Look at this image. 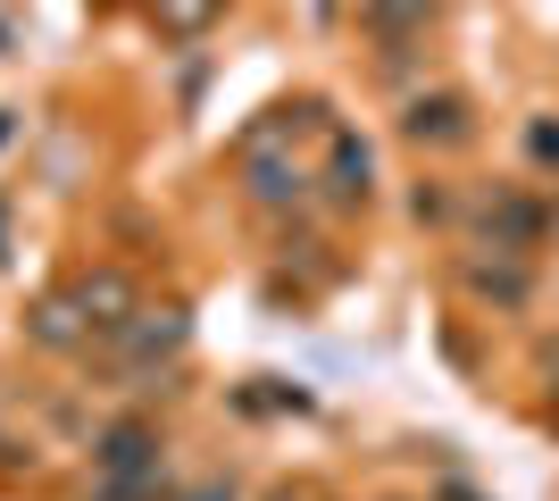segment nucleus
Here are the masks:
<instances>
[{
	"instance_id": "nucleus-1",
	"label": "nucleus",
	"mask_w": 559,
	"mask_h": 501,
	"mask_svg": "<svg viewBox=\"0 0 559 501\" xmlns=\"http://www.w3.org/2000/svg\"><path fill=\"white\" fill-rule=\"evenodd\" d=\"M93 460H100V477H117V485H159V434L142 427V418L109 427L93 443Z\"/></svg>"
},
{
	"instance_id": "nucleus-2",
	"label": "nucleus",
	"mask_w": 559,
	"mask_h": 501,
	"mask_svg": "<svg viewBox=\"0 0 559 501\" xmlns=\"http://www.w3.org/2000/svg\"><path fill=\"white\" fill-rule=\"evenodd\" d=\"M75 310H84V334L117 343V334L134 326V285H126L117 267H100V276H84V285H75Z\"/></svg>"
},
{
	"instance_id": "nucleus-3",
	"label": "nucleus",
	"mask_w": 559,
	"mask_h": 501,
	"mask_svg": "<svg viewBox=\"0 0 559 501\" xmlns=\"http://www.w3.org/2000/svg\"><path fill=\"white\" fill-rule=\"evenodd\" d=\"M117 351H126V359H167V351H185V310H134V326L117 334Z\"/></svg>"
},
{
	"instance_id": "nucleus-4",
	"label": "nucleus",
	"mask_w": 559,
	"mask_h": 501,
	"mask_svg": "<svg viewBox=\"0 0 559 501\" xmlns=\"http://www.w3.org/2000/svg\"><path fill=\"white\" fill-rule=\"evenodd\" d=\"M301 192H309V176H301L293 159H276V151H251V201H259V210H293Z\"/></svg>"
},
{
	"instance_id": "nucleus-5",
	"label": "nucleus",
	"mask_w": 559,
	"mask_h": 501,
	"mask_svg": "<svg viewBox=\"0 0 559 501\" xmlns=\"http://www.w3.org/2000/svg\"><path fill=\"white\" fill-rule=\"evenodd\" d=\"M409 143H467V100L460 93L409 100Z\"/></svg>"
},
{
	"instance_id": "nucleus-6",
	"label": "nucleus",
	"mask_w": 559,
	"mask_h": 501,
	"mask_svg": "<svg viewBox=\"0 0 559 501\" xmlns=\"http://www.w3.org/2000/svg\"><path fill=\"white\" fill-rule=\"evenodd\" d=\"M368 192H376V159H368V143L334 134V201H343V210H359Z\"/></svg>"
},
{
	"instance_id": "nucleus-7",
	"label": "nucleus",
	"mask_w": 559,
	"mask_h": 501,
	"mask_svg": "<svg viewBox=\"0 0 559 501\" xmlns=\"http://www.w3.org/2000/svg\"><path fill=\"white\" fill-rule=\"evenodd\" d=\"M485 226H492V235H501V242H492V251H526V242L543 235V210H535V201H518V192H501Z\"/></svg>"
},
{
	"instance_id": "nucleus-8",
	"label": "nucleus",
	"mask_w": 559,
	"mask_h": 501,
	"mask_svg": "<svg viewBox=\"0 0 559 501\" xmlns=\"http://www.w3.org/2000/svg\"><path fill=\"white\" fill-rule=\"evenodd\" d=\"M467 285L485 293V301H510V310H518V301H526V267H501V260H476V267H467Z\"/></svg>"
},
{
	"instance_id": "nucleus-9",
	"label": "nucleus",
	"mask_w": 559,
	"mask_h": 501,
	"mask_svg": "<svg viewBox=\"0 0 559 501\" xmlns=\"http://www.w3.org/2000/svg\"><path fill=\"white\" fill-rule=\"evenodd\" d=\"M34 334H43V343H75V334H84L75 301H43V310H34Z\"/></svg>"
},
{
	"instance_id": "nucleus-10",
	"label": "nucleus",
	"mask_w": 559,
	"mask_h": 501,
	"mask_svg": "<svg viewBox=\"0 0 559 501\" xmlns=\"http://www.w3.org/2000/svg\"><path fill=\"white\" fill-rule=\"evenodd\" d=\"M159 17H167V25H176V34H192V25L210 17V0H159Z\"/></svg>"
},
{
	"instance_id": "nucleus-11",
	"label": "nucleus",
	"mask_w": 559,
	"mask_h": 501,
	"mask_svg": "<svg viewBox=\"0 0 559 501\" xmlns=\"http://www.w3.org/2000/svg\"><path fill=\"white\" fill-rule=\"evenodd\" d=\"M93 501H159V485H117V477H100Z\"/></svg>"
},
{
	"instance_id": "nucleus-12",
	"label": "nucleus",
	"mask_w": 559,
	"mask_h": 501,
	"mask_svg": "<svg viewBox=\"0 0 559 501\" xmlns=\"http://www.w3.org/2000/svg\"><path fill=\"white\" fill-rule=\"evenodd\" d=\"M176 501H242V493H234V477H201L192 493H176Z\"/></svg>"
},
{
	"instance_id": "nucleus-13",
	"label": "nucleus",
	"mask_w": 559,
	"mask_h": 501,
	"mask_svg": "<svg viewBox=\"0 0 559 501\" xmlns=\"http://www.w3.org/2000/svg\"><path fill=\"white\" fill-rule=\"evenodd\" d=\"M276 501H301V493H276Z\"/></svg>"
}]
</instances>
